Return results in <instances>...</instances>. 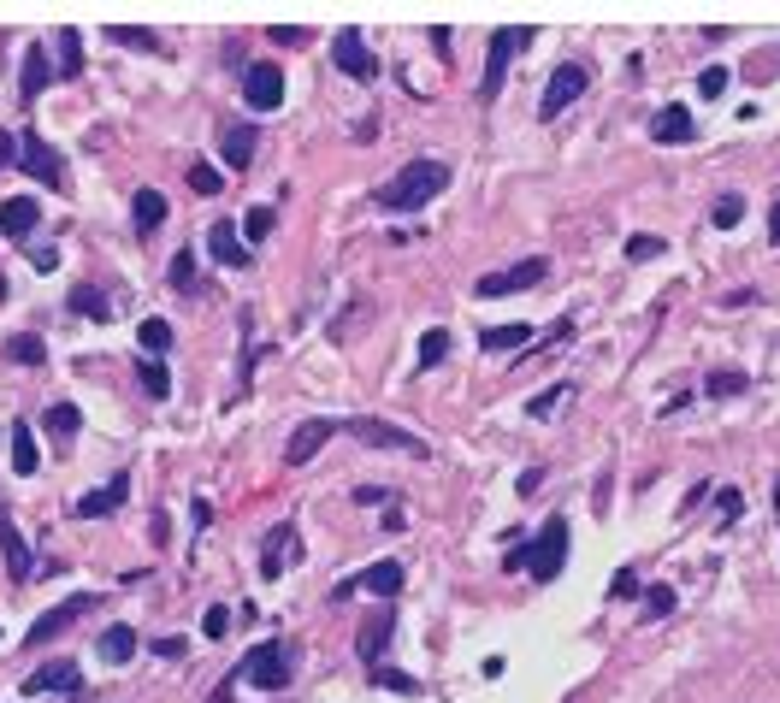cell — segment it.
Returning a JSON list of instances; mask_svg holds the SVG:
<instances>
[{
	"instance_id": "1",
	"label": "cell",
	"mask_w": 780,
	"mask_h": 703,
	"mask_svg": "<svg viewBox=\"0 0 780 703\" xmlns=\"http://www.w3.org/2000/svg\"><path fill=\"white\" fill-rule=\"evenodd\" d=\"M444 184H450V166L420 154V160H408V166H402L390 184H379L373 207H379V213H414V207H426V201L444 190Z\"/></svg>"
},
{
	"instance_id": "2",
	"label": "cell",
	"mask_w": 780,
	"mask_h": 703,
	"mask_svg": "<svg viewBox=\"0 0 780 703\" xmlns=\"http://www.w3.org/2000/svg\"><path fill=\"white\" fill-rule=\"evenodd\" d=\"M568 514H550L544 520V532L532 538V544H520V568L538 579V585H550V579L562 574V556H568Z\"/></svg>"
},
{
	"instance_id": "3",
	"label": "cell",
	"mask_w": 780,
	"mask_h": 703,
	"mask_svg": "<svg viewBox=\"0 0 780 703\" xmlns=\"http://www.w3.org/2000/svg\"><path fill=\"white\" fill-rule=\"evenodd\" d=\"M231 680H249V686H260V692H278L284 680H290V662H284V644L278 639H266L255 644L237 668H231Z\"/></svg>"
},
{
	"instance_id": "4",
	"label": "cell",
	"mask_w": 780,
	"mask_h": 703,
	"mask_svg": "<svg viewBox=\"0 0 780 703\" xmlns=\"http://www.w3.org/2000/svg\"><path fill=\"white\" fill-rule=\"evenodd\" d=\"M544 272H550V260L532 255V260H515V266H503V272H485L479 284H473V296L479 302H497V296H515V290H532V284H544Z\"/></svg>"
},
{
	"instance_id": "5",
	"label": "cell",
	"mask_w": 780,
	"mask_h": 703,
	"mask_svg": "<svg viewBox=\"0 0 780 703\" xmlns=\"http://www.w3.org/2000/svg\"><path fill=\"white\" fill-rule=\"evenodd\" d=\"M585 83H591V65L585 60H568V65H556L550 71V83H544V101H538V113L544 119H562L574 101L585 95Z\"/></svg>"
},
{
	"instance_id": "6",
	"label": "cell",
	"mask_w": 780,
	"mask_h": 703,
	"mask_svg": "<svg viewBox=\"0 0 780 703\" xmlns=\"http://www.w3.org/2000/svg\"><path fill=\"white\" fill-rule=\"evenodd\" d=\"M331 60L343 77H355V83H373L379 77V60H373V48H367V36H361V24H343L337 36H331Z\"/></svg>"
},
{
	"instance_id": "7",
	"label": "cell",
	"mask_w": 780,
	"mask_h": 703,
	"mask_svg": "<svg viewBox=\"0 0 780 703\" xmlns=\"http://www.w3.org/2000/svg\"><path fill=\"white\" fill-rule=\"evenodd\" d=\"M526 42H532V30H491V65H485L479 101H497V95H503V77H509V65H515V54Z\"/></svg>"
},
{
	"instance_id": "8",
	"label": "cell",
	"mask_w": 780,
	"mask_h": 703,
	"mask_svg": "<svg viewBox=\"0 0 780 703\" xmlns=\"http://www.w3.org/2000/svg\"><path fill=\"white\" fill-rule=\"evenodd\" d=\"M89 609H95V597H89V591H77V597H65V603H54L48 615H36V627L24 633V644H30V650H42V644H48V639H60L65 627H77V621H83Z\"/></svg>"
},
{
	"instance_id": "9",
	"label": "cell",
	"mask_w": 780,
	"mask_h": 703,
	"mask_svg": "<svg viewBox=\"0 0 780 703\" xmlns=\"http://www.w3.org/2000/svg\"><path fill=\"white\" fill-rule=\"evenodd\" d=\"M343 432L349 438H361L367 449H402V455H426V438H414V432H402V426H390V420H343Z\"/></svg>"
},
{
	"instance_id": "10",
	"label": "cell",
	"mask_w": 780,
	"mask_h": 703,
	"mask_svg": "<svg viewBox=\"0 0 780 703\" xmlns=\"http://www.w3.org/2000/svg\"><path fill=\"white\" fill-rule=\"evenodd\" d=\"M337 432H343V420H331V414H314V420H302V426L290 432V444H284V461H290V467H308V461H314V455H320V449L337 438Z\"/></svg>"
},
{
	"instance_id": "11",
	"label": "cell",
	"mask_w": 780,
	"mask_h": 703,
	"mask_svg": "<svg viewBox=\"0 0 780 703\" xmlns=\"http://www.w3.org/2000/svg\"><path fill=\"white\" fill-rule=\"evenodd\" d=\"M243 101H249V113L284 107V65H266V60L249 65V71H243Z\"/></svg>"
},
{
	"instance_id": "12",
	"label": "cell",
	"mask_w": 780,
	"mask_h": 703,
	"mask_svg": "<svg viewBox=\"0 0 780 703\" xmlns=\"http://www.w3.org/2000/svg\"><path fill=\"white\" fill-rule=\"evenodd\" d=\"M18 166H24L36 184H60V178H65L60 154H54V148H48V136H36V130H24V136H18Z\"/></svg>"
},
{
	"instance_id": "13",
	"label": "cell",
	"mask_w": 780,
	"mask_h": 703,
	"mask_svg": "<svg viewBox=\"0 0 780 703\" xmlns=\"http://www.w3.org/2000/svg\"><path fill=\"white\" fill-rule=\"evenodd\" d=\"M207 255L219 260V266H249V243L237 237L231 219H213V231H207Z\"/></svg>"
},
{
	"instance_id": "14",
	"label": "cell",
	"mask_w": 780,
	"mask_h": 703,
	"mask_svg": "<svg viewBox=\"0 0 780 703\" xmlns=\"http://www.w3.org/2000/svg\"><path fill=\"white\" fill-rule=\"evenodd\" d=\"M650 136H656L662 148H680V142H692V136H698V119H692L686 107H662V113L650 119Z\"/></svg>"
},
{
	"instance_id": "15",
	"label": "cell",
	"mask_w": 780,
	"mask_h": 703,
	"mask_svg": "<svg viewBox=\"0 0 780 703\" xmlns=\"http://www.w3.org/2000/svg\"><path fill=\"white\" fill-rule=\"evenodd\" d=\"M42 692H77V662H42L24 680V698H42Z\"/></svg>"
},
{
	"instance_id": "16",
	"label": "cell",
	"mask_w": 780,
	"mask_h": 703,
	"mask_svg": "<svg viewBox=\"0 0 780 703\" xmlns=\"http://www.w3.org/2000/svg\"><path fill=\"white\" fill-rule=\"evenodd\" d=\"M36 219H42V207H36L30 195H6V201H0V231H6V237L24 243V237L36 231Z\"/></svg>"
},
{
	"instance_id": "17",
	"label": "cell",
	"mask_w": 780,
	"mask_h": 703,
	"mask_svg": "<svg viewBox=\"0 0 780 703\" xmlns=\"http://www.w3.org/2000/svg\"><path fill=\"white\" fill-rule=\"evenodd\" d=\"M255 125H231L225 130V136H219V154H225V166H231V172H249V166H255Z\"/></svg>"
},
{
	"instance_id": "18",
	"label": "cell",
	"mask_w": 780,
	"mask_h": 703,
	"mask_svg": "<svg viewBox=\"0 0 780 703\" xmlns=\"http://www.w3.org/2000/svg\"><path fill=\"white\" fill-rule=\"evenodd\" d=\"M0 556H6V579L12 585H24L30 579V550H24V538H18V526L0 514Z\"/></svg>"
},
{
	"instance_id": "19",
	"label": "cell",
	"mask_w": 780,
	"mask_h": 703,
	"mask_svg": "<svg viewBox=\"0 0 780 703\" xmlns=\"http://www.w3.org/2000/svg\"><path fill=\"white\" fill-rule=\"evenodd\" d=\"M130 219H136V231H142V237H154V231L166 225V195H160V190H136V201H130Z\"/></svg>"
},
{
	"instance_id": "20",
	"label": "cell",
	"mask_w": 780,
	"mask_h": 703,
	"mask_svg": "<svg viewBox=\"0 0 780 703\" xmlns=\"http://www.w3.org/2000/svg\"><path fill=\"white\" fill-rule=\"evenodd\" d=\"M355 591H373V597H396L402 591V562H373L361 579H349Z\"/></svg>"
},
{
	"instance_id": "21",
	"label": "cell",
	"mask_w": 780,
	"mask_h": 703,
	"mask_svg": "<svg viewBox=\"0 0 780 703\" xmlns=\"http://www.w3.org/2000/svg\"><path fill=\"white\" fill-rule=\"evenodd\" d=\"M125 491H130V479H125V473H119L113 485H101V491H89V497H77V514H83V520H95V514H113V509H119V503H125Z\"/></svg>"
},
{
	"instance_id": "22",
	"label": "cell",
	"mask_w": 780,
	"mask_h": 703,
	"mask_svg": "<svg viewBox=\"0 0 780 703\" xmlns=\"http://www.w3.org/2000/svg\"><path fill=\"white\" fill-rule=\"evenodd\" d=\"M36 467H42V449H36V432H30V426L18 420V426H12V473H18V479H30Z\"/></svg>"
},
{
	"instance_id": "23",
	"label": "cell",
	"mask_w": 780,
	"mask_h": 703,
	"mask_svg": "<svg viewBox=\"0 0 780 703\" xmlns=\"http://www.w3.org/2000/svg\"><path fill=\"white\" fill-rule=\"evenodd\" d=\"M532 337H538V331H532L526 320H515V325H485V331H479V343H485V349H497V355H503V349H526Z\"/></svg>"
},
{
	"instance_id": "24",
	"label": "cell",
	"mask_w": 780,
	"mask_h": 703,
	"mask_svg": "<svg viewBox=\"0 0 780 703\" xmlns=\"http://www.w3.org/2000/svg\"><path fill=\"white\" fill-rule=\"evenodd\" d=\"M6 361H12V367H42V361H48V343H42L36 331H18V337H6Z\"/></svg>"
},
{
	"instance_id": "25",
	"label": "cell",
	"mask_w": 780,
	"mask_h": 703,
	"mask_svg": "<svg viewBox=\"0 0 780 703\" xmlns=\"http://www.w3.org/2000/svg\"><path fill=\"white\" fill-rule=\"evenodd\" d=\"M130 656H136V627H107V633H101V662L125 668Z\"/></svg>"
},
{
	"instance_id": "26",
	"label": "cell",
	"mask_w": 780,
	"mask_h": 703,
	"mask_svg": "<svg viewBox=\"0 0 780 703\" xmlns=\"http://www.w3.org/2000/svg\"><path fill=\"white\" fill-rule=\"evenodd\" d=\"M42 83H48V48L36 42V48H30V60H24V83H18V95H24V107H30V101L42 95Z\"/></svg>"
},
{
	"instance_id": "27",
	"label": "cell",
	"mask_w": 780,
	"mask_h": 703,
	"mask_svg": "<svg viewBox=\"0 0 780 703\" xmlns=\"http://www.w3.org/2000/svg\"><path fill=\"white\" fill-rule=\"evenodd\" d=\"M390 633H396V621H390V615H379V621H367V627H361V656H367L373 668H379V656L390 650Z\"/></svg>"
},
{
	"instance_id": "28",
	"label": "cell",
	"mask_w": 780,
	"mask_h": 703,
	"mask_svg": "<svg viewBox=\"0 0 780 703\" xmlns=\"http://www.w3.org/2000/svg\"><path fill=\"white\" fill-rule=\"evenodd\" d=\"M42 426H48V438H77V432H83V414H77V402H54V408L42 414Z\"/></svg>"
},
{
	"instance_id": "29",
	"label": "cell",
	"mask_w": 780,
	"mask_h": 703,
	"mask_svg": "<svg viewBox=\"0 0 780 703\" xmlns=\"http://www.w3.org/2000/svg\"><path fill=\"white\" fill-rule=\"evenodd\" d=\"M71 314H83V320H113V302L83 284V290H71Z\"/></svg>"
},
{
	"instance_id": "30",
	"label": "cell",
	"mask_w": 780,
	"mask_h": 703,
	"mask_svg": "<svg viewBox=\"0 0 780 703\" xmlns=\"http://www.w3.org/2000/svg\"><path fill=\"white\" fill-rule=\"evenodd\" d=\"M136 343L148 349V361H160V355L172 349V325H166V320H142V331H136Z\"/></svg>"
},
{
	"instance_id": "31",
	"label": "cell",
	"mask_w": 780,
	"mask_h": 703,
	"mask_svg": "<svg viewBox=\"0 0 780 703\" xmlns=\"http://www.w3.org/2000/svg\"><path fill=\"white\" fill-rule=\"evenodd\" d=\"M60 77H83V36L71 24L60 30Z\"/></svg>"
},
{
	"instance_id": "32",
	"label": "cell",
	"mask_w": 780,
	"mask_h": 703,
	"mask_svg": "<svg viewBox=\"0 0 780 703\" xmlns=\"http://www.w3.org/2000/svg\"><path fill=\"white\" fill-rule=\"evenodd\" d=\"M745 390H751V379H745L739 367H721V373L704 379V396H745Z\"/></svg>"
},
{
	"instance_id": "33",
	"label": "cell",
	"mask_w": 780,
	"mask_h": 703,
	"mask_svg": "<svg viewBox=\"0 0 780 703\" xmlns=\"http://www.w3.org/2000/svg\"><path fill=\"white\" fill-rule=\"evenodd\" d=\"M142 396H148V402H166V396H172V373H166L160 361H142Z\"/></svg>"
},
{
	"instance_id": "34",
	"label": "cell",
	"mask_w": 780,
	"mask_h": 703,
	"mask_svg": "<svg viewBox=\"0 0 780 703\" xmlns=\"http://www.w3.org/2000/svg\"><path fill=\"white\" fill-rule=\"evenodd\" d=\"M272 225H278V213H272V207H249V213H243V243H266V237H272Z\"/></svg>"
},
{
	"instance_id": "35",
	"label": "cell",
	"mask_w": 780,
	"mask_h": 703,
	"mask_svg": "<svg viewBox=\"0 0 780 703\" xmlns=\"http://www.w3.org/2000/svg\"><path fill=\"white\" fill-rule=\"evenodd\" d=\"M710 219H715V225H721V231H733V225L745 219V195H715Z\"/></svg>"
},
{
	"instance_id": "36",
	"label": "cell",
	"mask_w": 780,
	"mask_h": 703,
	"mask_svg": "<svg viewBox=\"0 0 780 703\" xmlns=\"http://www.w3.org/2000/svg\"><path fill=\"white\" fill-rule=\"evenodd\" d=\"M444 355H450V331H426L420 337V367H438Z\"/></svg>"
},
{
	"instance_id": "37",
	"label": "cell",
	"mask_w": 780,
	"mask_h": 703,
	"mask_svg": "<svg viewBox=\"0 0 780 703\" xmlns=\"http://www.w3.org/2000/svg\"><path fill=\"white\" fill-rule=\"evenodd\" d=\"M290 538H296L290 526H278V532H272V544H266V574H278V568H284V556H296V550H290Z\"/></svg>"
},
{
	"instance_id": "38",
	"label": "cell",
	"mask_w": 780,
	"mask_h": 703,
	"mask_svg": "<svg viewBox=\"0 0 780 703\" xmlns=\"http://www.w3.org/2000/svg\"><path fill=\"white\" fill-rule=\"evenodd\" d=\"M562 396H574V384H550L544 396H532V420H544V414H556V408H562Z\"/></svg>"
},
{
	"instance_id": "39",
	"label": "cell",
	"mask_w": 780,
	"mask_h": 703,
	"mask_svg": "<svg viewBox=\"0 0 780 703\" xmlns=\"http://www.w3.org/2000/svg\"><path fill=\"white\" fill-rule=\"evenodd\" d=\"M219 184H225V178H219L207 160H195V166H190V190L195 195H219Z\"/></svg>"
},
{
	"instance_id": "40",
	"label": "cell",
	"mask_w": 780,
	"mask_h": 703,
	"mask_svg": "<svg viewBox=\"0 0 780 703\" xmlns=\"http://www.w3.org/2000/svg\"><path fill=\"white\" fill-rule=\"evenodd\" d=\"M107 42H119V48H142V54H148V48H154V30H125V24H113Z\"/></svg>"
},
{
	"instance_id": "41",
	"label": "cell",
	"mask_w": 780,
	"mask_h": 703,
	"mask_svg": "<svg viewBox=\"0 0 780 703\" xmlns=\"http://www.w3.org/2000/svg\"><path fill=\"white\" fill-rule=\"evenodd\" d=\"M201 633H207V639H225V633H231V609H225V603H213V609L201 615Z\"/></svg>"
},
{
	"instance_id": "42",
	"label": "cell",
	"mask_w": 780,
	"mask_h": 703,
	"mask_svg": "<svg viewBox=\"0 0 780 703\" xmlns=\"http://www.w3.org/2000/svg\"><path fill=\"white\" fill-rule=\"evenodd\" d=\"M373 680H379V686H390V692H420V680H408L402 668H385V662L373 668Z\"/></svg>"
},
{
	"instance_id": "43",
	"label": "cell",
	"mask_w": 780,
	"mask_h": 703,
	"mask_svg": "<svg viewBox=\"0 0 780 703\" xmlns=\"http://www.w3.org/2000/svg\"><path fill=\"white\" fill-rule=\"evenodd\" d=\"M656 255H668L662 237H627V260H656Z\"/></svg>"
},
{
	"instance_id": "44",
	"label": "cell",
	"mask_w": 780,
	"mask_h": 703,
	"mask_svg": "<svg viewBox=\"0 0 780 703\" xmlns=\"http://www.w3.org/2000/svg\"><path fill=\"white\" fill-rule=\"evenodd\" d=\"M172 284H178V290H195V255H190V249L172 260Z\"/></svg>"
},
{
	"instance_id": "45",
	"label": "cell",
	"mask_w": 780,
	"mask_h": 703,
	"mask_svg": "<svg viewBox=\"0 0 780 703\" xmlns=\"http://www.w3.org/2000/svg\"><path fill=\"white\" fill-rule=\"evenodd\" d=\"M715 503H721V526H733V520H739V509H745V497H739L733 485H721V497H715Z\"/></svg>"
},
{
	"instance_id": "46",
	"label": "cell",
	"mask_w": 780,
	"mask_h": 703,
	"mask_svg": "<svg viewBox=\"0 0 780 703\" xmlns=\"http://www.w3.org/2000/svg\"><path fill=\"white\" fill-rule=\"evenodd\" d=\"M609 597H639V574H633V568H621V574L609 579Z\"/></svg>"
},
{
	"instance_id": "47",
	"label": "cell",
	"mask_w": 780,
	"mask_h": 703,
	"mask_svg": "<svg viewBox=\"0 0 780 703\" xmlns=\"http://www.w3.org/2000/svg\"><path fill=\"white\" fill-rule=\"evenodd\" d=\"M698 89H704V95H721V89H727V71H721V65H710V71H704V77H698Z\"/></svg>"
},
{
	"instance_id": "48",
	"label": "cell",
	"mask_w": 780,
	"mask_h": 703,
	"mask_svg": "<svg viewBox=\"0 0 780 703\" xmlns=\"http://www.w3.org/2000/svg\"><path fill=\"white\" fill-rule=\"evenodd\" d=\"M674 609V591L662 585V591H650V603H645V615H668Z\"/></svg>"
},
{
	"instance_id": "49",
	"label": "cell",
	"mask_w": 780,
	"mask_h": 703,
	"mask_svg": "<svg viewBox=\"0 0 780 703\" xmlns=\"http://www.w3.org/2000/svg\"><path fill=\"white\" fill-rule=\"evenodd\" d=\"M0 166H18V136L12 130H0Z\"/></svg>"
},
{
	"instance_id": "50",
	"label": "cell",
	"mask_w": 780,
	"mask_h": 703,
	"mask_svg": "<svg viewBox=\"0 0 780 703\" xmlns=\"http://www.w3.org/2000/svg\"><path fill=\"white\" fill-rule=\"evenodd\" d=\"M30 266H36V272H54V266H60V249H36Z\"/></svg>"
},
{
	"instance_id": "51",
	"label": "cell",
	"mask_w": 780,
	"mask_h": 703,
	"mask_svg": "<svg viewBox=\"0 0 780 703\" xmlns=\"http://www.w3.org/2000/svg\"><path fill=\"white\" fill-rule=\"evenodd\" d=\"M272 42H284V48H302V42H308V30H284V24H278V30H272Z\"/></svg>"
},
{
	"instance_id": "52",
	"label": "cell",
	"mask_w": 780,
	"mask_h": 703,
	"mask_svg": "<svg viewBox=\"0 0 780 703\" xmlns=\"http://www.w3.org/2000/svg\"><path fill=\"white\" fill-rule=\"evenodd\" d=\"M538 485H544V467H526V473H520V497H526V491H538Z\"/></svg>"
},
{
	"instance_id": "53",
	"label": "cell",
	"mask_w": 780,
	"mask_h": 703,
	"mask_svg": "<svg viewBox=\"0 0 780 703\" xmlns=\"http://www.w3.org/2000/svg\"><path fill=\"white\" fill-rule=\"evenodd\" d=\"M769 243H780V201L769 207Z\"/></svg>"
}]
</instances>
